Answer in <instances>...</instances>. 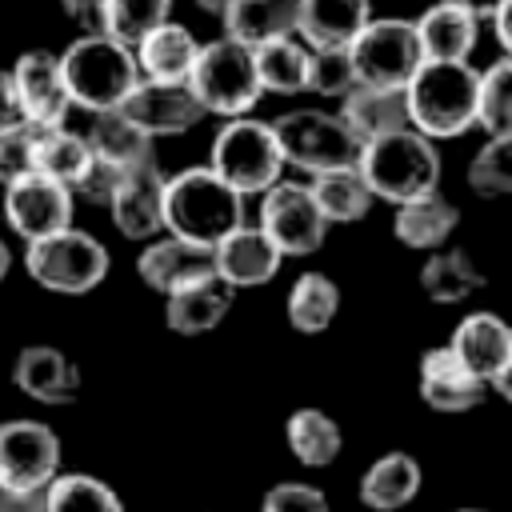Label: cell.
Segmentation results:
<instances>
[{"instance_id":"cell-1","label":"cell","mask_w":512,"mask_h":512,"mask_svg":"<svg viewBox=\"0 0 512 512\" xmlns=\"http://www.w3.org/2000/svg\"><path fill=\"white\" fill-rule=\"evenodd\" d=\"M244 224V196L228 188L208 164L164 176V232L212 248Z\"/></svg>"},{"instance_id":"cell-2","label":"cell","mask_w":512,"mask_h":512,"mask_svg":"<svg viewBox=\"0 0 512 512\" xmlns=\"http://www.w3.org/2000/svg\"><path fill=\"white\" fill-rule=\"evenodd\" d=\"M60 76H64L68 104L96 116V112H112L124 104V96L140 80V68L128 44L104 32H80L60 52Z\"/></svg>"},{"instance_id":"cell-3","label":"cell","mask_w":512,"mask_h":512,"mask_svg":"<svg viewBox=\"0 0 512 512\" xmlns=\"http://www.w3.org/2000/svg\"><path fill=\"white\" fill-rule=\"evenodd\" d=\"M476 80L480 72L460 60V64H420L412 80L400 88L404 92V112L408 128H416L428 140H452L476 128Z\"/></svg>"},{"instance_id":"cell-4","label":"cell","mask_w":512,"mask_h":512,"mask_svg":"<svg viewBox=\"0 0 512 512\" xmlns=\"http://www.w3.org/2000/svg\"><path fill=\"white\" fill-rule=\"evenodd\" d=\"M364 184L372 188L376 200L404 204L428 192H440V152L436 140L420 136L416 128H400L388 136H376L360 144L356 160Z\"/></svg>"},{"instance_id":"cell-5","label":"cell","mask_w":512,"mask_h":512,"mask_svg":"<svg viewBox=\"0 0 512 512\" xmlns=\"http://www.w3.org/2000/svg\"><path fill=\"white\" fill-rule=\"evenodd\" d=\"M196 96V104L204 108V116H248L256 108L260 80H256V64H252V48L236 44L232 36L208 40L196 52V64L184 80Z\"/></svg>"},{"instance_id":"cell-6","label":"cell","mask_w":512,"mask_h":512,"mask_svg":"<svg viewBox=\"0 0 512 512\" xmlns=\"http://www.w3.org/2000/svg\"><path fill=\"white\" fill-rule=\"evenodd\" d=\"M108 248L80 228H60L44 240H32L24 252V272L56 296H88L108 276Z\"/></svg>"},{"instance_id":"cell-7","label":"cell","mask_w":512,"mask_h":512,"mask_svg":"<svg viewBox=\"0 0 512 512\" xmlns=\"http://www.w3.org/2000/svg\"><path fill=\"white\" fill-rule=\"evenodd\" d=\"M208 168L240 196H256V192L272 188L284 176V156L276 148L272 124L252 120V116L224 120V128L212 136Z\"/></svg>"},{"instance_id":"cell-8","label":"cell","mask_w":512,"mask_h":512,"mask_svg":"<svg viewBox=\"0 0 512 512\" xmlns=\"http://www.w3.org/2000/svg\"><path fill=\"white\" fill-rule=\"evenodd\" d=\"M272 136L284 156V168H300L308 176L352 168L360 160V140L348 132V124L336 112L292 108L280 120H272Z\"/></svg>"},{"instance_id":"cell-9","label":"cell","mask_w":512,"mask_h":512,"mask_svg":"<svg viewBox=\"0 0 512 512\" xmlns=\"http://www.w3.org/2000/svg\"><path fill=\"white\" fill-rule=\"evenodd\" d=\"M348 60H352L356 84H372V88H404L412 72L424 64L416 28L404 16L368 20L348 44Z\"/></svg>"},{"instance_id":"cell-10","label":"cell","mask_w":512,"mask_h":512,"mask_svg":"<svg viewBox=\"0 0 512 512\" xmlns=\"http://www.w3.org/2000/svg\"><path fill=\"white\" fill-rule=\"evenodd\" d=\"M256 228L276 244L280 256H312L328 240V220L320 216L308 184L300 180H276L260 192V220Z\"/></svg>"},{"instance_id":"cell-11","label":"cell","mask_w":512,"mask_h":512,"mask_svg":"<svg viewBox=\"0 0 512 512\" xmlns=\"http://www.w3.org/2000/svg\"><path fill=\"white\" fill-rule=\"evenodd\" d=\"M60 472V436L44 420L0 424V492H40Z\"/></svg>"},{"instance_id":"cell-12","label":"cell","mask_w":512,"mask_h":512,"mask_svg":"<svg viewBox=\"0 0 512 512\" xmlns=\"http://www.w3.org/2000/svg\"><path fill=\"white\" fill-rule=\"evenodd\" d=\"M72 188L52 180V176H40V172H28L12 184H4V224L24 240H44L60 228L72 224Z\"/></svg>"},{"instance_id":"cell-13","label":"cell","mask_w":512,"mask_h":512,"mask_svg":"<svg viewBox=\"0 0 512 512\" xmlns=\"http://www.w3.org/2000/svg\"><path fill=\"white\" fill-rule=\"evenodd\" d=\"M448 348L456 352V360L480 376L488 384V392H500V396H512L508 380H512V328L508 320H500L496 312H468Z\"/></svg>"},{"instance_id":"cell-14","label":"cell","mask_w":512,"mask_h":512,"mask_svg":"<svg viewBox=\"0 0 512 512\" xmlns=\"http://www.w3.org/2000/svg\"><path fill=\"white\" fill-rule=\"evenodd\" d=\"M124 120H132L148 140L156 136H184L204 120V108L196 104L188 84H172V80H136V88L124 96V104L116 108Z\"/></svg>"},{"instance_id":"cell-15","label":"cell","mask_w":512,"mask_h":512,"mask_svg":"<svg viewBox=\"0 0 512 512\" xmlns=\"http://www.w3.org/2000/svg\"><path fill=\"white\" fill-rule=\"evenodd\" d=\"M12 76V92L20 104V120L32 128H56L68 116V92H64V76H60V56L48 48H32L20 52L16 64L8 68Z\"/></svg>"},{"instance_id":"cell-16","label":"cell","mask_w":512,"mask_h":512,"mask_svg":"<svg viewBox=\"0 0 512 512\" xmlns=\"http://www.w3.org/2000/svg\"><path fill=\"white\" fill-rule=\"evenodd\" d=\"M108 216L120 236L140 244L164 232V172L156 168V160L120 172L116 192L108 200Z\"/></svg>"},{"instance_id":"cell-17","label":"cell","mask_w":512,"mask_h":512,"mask_svg":"<svg viewBox=\"0 0 512 512\" xmlns=\"http://www.w3.org/2000/svg\"><path fill=\"white\" fill-rule=\"evenodd\" d=\"M280 252L276 244L256 228V224H236L224 240L212 244V272L228 288H260L280 272Z\"/></svg>"},{"instance_id":"cell-18","label":"cell","mask_w":512,"mask_h":512,"mask_svg":"<svg viewBox=\"0 0 512 512\" xmlns=\"http://www.w3.org/2000/svg\"><path fill=\"white\" fill-rule=\"evenodd\" d=\"M136 272L160 296H168V292H176L184 284H196L204 276H216L212 272V248H200V244L180 240L172 232L144 240V248L136 256Z\"/></svg>"},{"instance_id":"cell-19","label":"cell","mask_w":512,"mask_h":512,"mask_svg":"<svg viewBox=\"0 0 512 512\" xmlns=\"http://www.w3.org/2000/svg\"><path fill=\"white\" fill-rule=\"evenodd\" d=\"M12 384L36 400V404H72L80 396V368L68 352L52 344H28L16 352L12 364Z\"/></svg>"},{"instance_id":"cell-20","label":"cell","mask_w":512,"mask_h":512,"mask_svg":"<svg viewBox=\"0 0 512 512\" xmlns=\"http://www.w3.org/2000/svg\"><path fill=\"white\" fill-rule=\"evenodd\" d=\"M488 384L480 376H472L456 352L448 344L428 348L420 356V400L436 412H472L476 404H484Z\"/></svg>"},{"instance_id":"cell-21","label":"cell","mask_w":512,"mask_h":512,"mask_svg":"<svg viewBox=\"0 0 512 512\" xmlns=\"http://www.w3.org/2000/svg\"><path fill=\"white\" fill-rule=\"evenodd\" d=\"M416 44H420V60L428 64H460L472 56L476 40H480V20H472L468 12H460L456 4H428L416 20Z\"/></svg>"},{"instance_id":"cell-22","label":"cell","mask_w":512,"mask_h":512,"mask_svg":"<svg viewBox=\"0 0 512 512\" xmlns=\"http://www.w3.org/2000/svg\"><path fill=\"white\" fill-rule=\"evenodd\" d=\"M372 20V0H296V40L308 48H348Z\"/></svg>"},{"instance_id":"cell-23","label":"cell","mask_w":512,"mask_h":512,"mask_svg":"<svg viewBox=\"0 0 512 512\" xmlns=\"http://www.w3.org/2000/svg\"><path fill=\"white\" fill-rule=\"evenodd\" d=\"M232 300H236V288H228L220 276H204L164 296V324L176 336H204L220 328V320L232 312Z\"/></svg>"},{"instance_id":"cell-24","label":"cell","mask_w":512,"mask_h":512,"mask_svg":"<svg viewBox=\"0 0 512 512\" xmlns=\"http://www.w3.org/2000/svg\"><path fill=\"white\" fill-rule=\"evenodd\" d=\"M420 484H424L420 460L412 452H400L396 448V452L376 456L364 468V476L356 484V496L372 512H400V508H408L420 496Z\"/></svg>"},{"instance_id":"cell-25","label":"cell","mask_w":512,"mask_h":512,"mask_svg":"<svg viewBox=\"0 0 512 512\" xmlns=\"http://www.w3.org/2000/svg\"><path fill=\"white\" fill-rule=\"evenodd\" d=\"M196 52H200V40L176 24V20H164L156 24L152 32H144L136 44H132V56H136V68L144 80H172V84H184L192 64H196Z\"/></svg>"},{"instance_id":"cell-26","label":"cell","mask_w":512,"mask_h":512,"mask_svg":"<svg viewBox=\"0 0 512 512\" xmlns=\"http://www.w3.org/2000/svg\"><path fill=\"white\" fill-rule=\"evenodd\" d=\"M336 116L348 124V132H352L360 144L408 128V112H404V92H400V88L352 84V88L340 96V112H336Z\"/></svg>"},{"instance_id":"cell-27","label":"cell","mask_w":512,"mask_h":512,"mask_svg":"<svg viewBox=\"0 0 512 512\" xmlns=\"http://www.w3.org/2000/svg\"><path fill=\"white\" fill-rule=\"evenodd\" d=\"M460 224V208L440 196V192H428V196H416V200H404L396 204V216H392V232L404 248L412 252H436L448 244V236L456 232Z\"/></svg>"},{"instance_id":"cell-28","label":"cell","mask_w":512,"mask_h":512,"mask_svg":"<svg viewBox=\"0 0 512 512\" xmlns=\"http://www.w3.org/2000/svg\"><path fill=\"white\" fill-rule=\"evenodd\" d=\"M224 20V36L244 48H260L280 36H296V0H232Z\"/></svg>"},{"instance_id":"cell-29","label":"cell","mask_w":512,"mask_h":512,"mask_svg":"<svg viewBox=\"0 0 512 512\" xmlns=\"http://www.w3.org/2000/svg\"><path fill=\"white\" fill-rule=\"evenodd\" d=\"M308 192L320 208V216L328 224H352V220H364L376 204L372 188L364 184L360 168H332V172H316L308 176Z\"/></svg>"},{"instance_id":"cell-30","label":"cell","mask_w":512,"mask_h":512,"mask_svg":"<svg viewBox=\"0 0 512 512\" xmlns=\"http://www.w3.org/2000/svg\"><path fill=\"white\" fill-rule=\"evenodd\" d=\"M420 288L432 304H460L476 288H484V272L472 264L464 248H436L420 264Z\"/></svg>"},{"instance_id":"cell-31","label":"cell","mask_w":512,"mask_h":512,"mask_svg":"<svg viewBox=\"0 0 512 512\" xmlns=\"http://www.w3.org/2000/svg\"><path fill=\"white\" fill-rule=\"evenodd\" d=\"M284 440H288V452L304 468H328V464H336V456L344 448L340 424L320 408H296L284 420Z\"/></svg>"},{"instance_id":"cell-32","label":"cell","mask_w":512,"mask_h":512,"mask_svg":"<svg viewBox=\"0 0 512 512\" xmlns=\"http://www.w3.org/2000/svg\"><path fill=\"white\" fill-rule=\"evenodd\" d=\"M92 148L84 132H68L64 124L56 128H32V172L52 176L60 184H76V176L88 168Z\"/></svg>"},{"instance_id":"cell-33","label":"cell","mask_w":512,"mask_h":512,"mask_svg":"<svg viewBox=\"0 0 512 512\" xmlns=\"http://www.w3.org/2000/svg\"><path fill=\"white\" fill-rule=\"evenodd\" d=\"M92 156L116 164V168H136V164H148L152 160V140L132 124L124 120L116 108L112 112H96L92 116V128L84 132Z\"/></svg>"},{"instance_id":"cell-34","label":"cell","mask_w":512,"mask_h":512,"mask_svg":"<svg viewBox=\"0 0 512 512\" xmlns=\"http://www.w3.org/2000/svg\"><path fill=\"white\" fill-rule=\"evenodd\" d=\"M340 312V288L324 272H300L288 288V324L304 336L324 332Z\"/></svg>"},{"instance_id":"cell-35","label":"cell","mask_w":512,"mask_h":512,"mask_svg":"<svg viewBox=\"0 0 512 512\" xmlns=\"http://www.w3.org/2000/svg\"><path fill=\"white\" fill-rule=\"evenodd\" d=\"M252 64H256V80H260V92H276V96H292V92H304V72H308V44H300L296 36H280V40H268V44L252 48Z\"/></svg>"},{"instance_id":"cell-36","label":"cell","mask_w":512,"mask_h":512,"mask_svg":"<svg viewBox=\"0 0 512 512\" xmlns=\"http://www.w3.org/2000/svg\"><path fill=\"white\" fill-rule=\"evenodd\" d=\"M48 512H124L120 496L88 472H56L44 488Z\"/></svg>"},{"instance_id":"cell-37","label":"cell","mask_w":512,"mask_h":512,"mask_svg":"<svg viewBox=\"0 0 512 512\" xmlns=\"http://www.w3.org/2000/svg\"><path fill=\"white\" fill-rule=\"evenodd\" d=\"M476 124L488 136H512V60L500 56L476 80Z\"/></svg>"},{"instance_id":"cell-38","label":"cell","mask_w":512,"mask_h":512,"mask_svg":"<svg viewBox=\"0 0 512 512\" xmlns=\"http://www.w3.org/2000/svg\"><path fill=\"white\" fill-rule=\"evenodd\" d=\"M468 188L484 200L512 192V136H488L480 144V152L468 160Z\"/></svg>"},{"instance_id":"cell-39","label":"cell","mask_w":512,"mask_h":512,"mask_svg":"<svg viewBox=\"0 0 512 512\" xmlns=\"http://www.w3.org/2000/svg\"><path fill=\"white\" fill-rule=\"evenodd\" d=\"M172 12V0H108V24L104 36L120 40V44H136L144 32H152L156 24H164Z\"/></svg>"},{"instance_id":"cell-40","label":"cell","mask_w":512,"mask_h":512,"mask_svg":"<svg viewBox=\"0 0 512 512\" xmlns=\"http://www.w3.org/2000/svg\"><path fill=\"white\" fill-rule=\"evenodd\" d=\"M356 84L348 48H308V72H304V92L312 96H332L340 100Z\"/></svg>"},{"instance_id":"cell-41","label":"cell","mask_w":512,"mask_h":512,"mask_svg":"<svg viewBox=\"0 0 512 512\" xmlns=\"http://www.w3.org/2000/svg\"><path fill=\"white\" fill-rule=\"evenodd\" d=\"M260 512H332L328 496L316 488V484H304V480H280L264 492L260 500Z\"/></svg>"},{"instance_id":"cell-42","label":"cell","mask_w":512,"mask_h":512,"mask_svg":"<svg viewBox=\"0 0 512 512\" xmlns=\"http://www.w3.org/2000/svg\"><path fill=\"white\" fill-rule=\"evenodd\" d=\"M32 172V124L0 132V184H12Z\"/></svg>"},{"instance_id":"cell-43","label":"cell","mask_w":512,"mask_h":512,"mask_svg":"<svg viewBox=\"0 0 512 512\" xmlns=\"http://www.w3.org/2000/svg\"><path fill=\"white\" fill-rule=\"evenodd\" d=\"M120 172H124V168H116V164H108V160L92 156V160H88V168L76 176V184H72V196H80V200H88V204H100V208H108V200H112V192H116V180H120Z\"/></svg>"},{"instance_id":"cell-44","label":"cell","mask_w":512,"mask_h":512,"mask_svg":"<svg viewBox=\"0 0 512 512\" xmlns=\"http://www.w3.org/2000/svg\"><path fill=\"white\" fill-rule=\"evenodd\" d=\"M60 8L80 32H104L108 24V0H60Z\"/></svg>"},{"instance_id":"cell-45","label":"cell","mask_w":512,"mask_h":512,"mask_svg":"<svg viewBox=\"0 0 512 512\" xmlns=\"http://www.w3.org/2000/svg\"><path fill=\"white\" fill-rule=\"evenodd\" d=\"M16 124H24V120H20V104H16V92H12V76H8V68H0V132L16 128Z\"/></svg>"},{"instance_id":"cell-46","label":"cell","mask_w":512,"mask_h":512,"mask_svg":"<svg viewBox=\"0 0 512 512\" xmlns=\"http://www.w3.org/2000/svg\"><path fill=\"white\" fill-rule=\"evenodd\" d=\"M0 512H48L44 488L40 492H0Z\"/></svg>"},{"instance_id":"cell-47","label":"cell","mask_w":512,"mask_h":512,"mask_svg":"<svg viewBox=\"0 0 512 512\" xmlns=\"http://www.w3.org/2000/svg\"><path fill=\"white\" fill-rule=\"evenodd\" d=\"M488 20H492V28H496L500 48L508 52V48H512V0H504V4H500V8L488 16Z\"/></svg>"},{"instance_id":"cell-48","label":"cell","mask_w":512,"mask_h":512,"mask_svg":"<svg viewBox=\"0 0 512 512\" xmlns=\"http://www.w3.org/2000/svg\"><path fill=\"white\" fill-rule=\"evenodd\" d=\"M444 4H456L460 12H468L472 20H488L504 0H444Z\"/></svg>"},{"instance_id":"cell-49","label":"cell","mask_w":512,"mask_h":512,"mask_svg":"<svg viewBox=\"0 0 512 512\" xmlns=\"http://www.w3.org/2000/svg\"><path fill=\"white\" fill-rule=\"evenodd\" d=\"M196 4H200V8H204V12H212V16H224V12H228V4H232V0H196Z\"/></svg>"},{"instance_id":"cell-50","label":"cell","mask_w":512,"mask_h":512,"mask_svg":"<svg viewBox=\"0 0 512 512\" xmlns=\"http://www.w3.org/2000/svg\"><path fill=\"white\" fill-rule=\"evenodd\" d=\"M8 268H12V256H8V244L0 240V280L8 276Z\"/></svg>"},{"instance_id":"cell-51","label":"cell","mask_w":512,"mask_h":512,"mask_svg":"<svg viewBox=\"0 0 512 512\" xmlns=\"http://www.w3.org/2000/svg\"><path fill=\"white\" fill-rule=\"evenodd\" d=\"M456 512H488V508H456Z\"/></svg>"}]
</instances>
